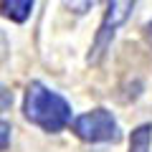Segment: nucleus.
<instances>
[{
	"label": "nucleus",
	"instance_id": "obj_1",
	"mask_svg": "<svg viewBox=\"0 0 152 152\" xmlns=\"http://www.w3.org/2000/svg\"><path fill=\"white\" fill-rule=\"evenodd\" d=\"M23 112L36 127L46 132H61L71 124V107L61 94L41 81H31L26 89Z\"/></svg>",
	"mask_w": 152,
	"mask_h": 152
},
{
	"label": "nucleus",
	"instance_id": "obj_2",
	"mask_svg": "<svg viewBox=\"0 0 152 152\" xmlns=\"http://www.w3.org/2000/svg\"><path fill=\"white\" fill-rule=\"evenodd\" d=\"M74 132L84 142H117L119 140L117 119L112 117V112H107L102 107L91 109V112L81 114V117H76Z\"/></svg>",
	"mask_w": 152,
	"mask_h": 152
},
{
	"label": "nucleus",
	"instance_id": "obj_3",
	"mask_svg": "<svg viewBox=\"0 0 152 152\" xmlns=\"http://www.w3.org/2000/svg\"><path fill=\"white\" fill-rule=\"evenodd\" d=\"M132 10H134V3H129V0L109 3L107 13H104V20H102V26H99V33H96V38H94V46H91V51H89V58H86L89 64H99V61L104 58L107 48L112 46V41H114L117 28L132 15Z\"/></svg>",
	"mask_w": 152,
	"mask_h": 152
},
{
	"label": "nucleus",
	"instance_id": "obj_4",
	"mask_svg": "<svg viewBox=\"0 0 152 152\" xmlns=\"http://www.w3.org/2000/svg\"><path fill=\"white\" fill-rule=\"evenodd\" d=\"M150 145H152V124L134 127L129 137V152H150Z\"/></svg>",
	"mask_w": 152,
	"mask_h": 152
},
{
	"label": "nucleus",
	"instance_id": "obj_5",
	"mask_svg": "<svg viewBox=\"0 0 152 152\" xmlns=\"http://www.w3.org/2000/svg\"><path fill=\"white\" fill-rule=\"evenodd\" d=\"M31 10H33L31 0H5V3H3L5 18H10V20H15V23H23L28 15H31Z\"/></svg>",
	"mask_w": 152,
	"mask_h": 152
},
{
	"label": "nucleus",
	"instance_id": "obj_6",
	"mask_svg": "<svg viewBox=\"0 0 152 152\" xmlns=\"http://www.w3.org/2000/svg\"><path fill=\"white\" fill-rule=\"evenodd\" d=\"M8 132H10V127H8V122H3V150L8 147Z\"/></svg>",
	"mask_w": 152,
	"mask_h": 152
},
{
	"label": "nucleus",
	"instance_id": "obj_7",
	"mask_svg": "<svg viewBox=\"0 0 152 152\" xmlns=\"http://www.w3.org/2000/svg\"><path fill=\"white\" fill-rule=\"evenodd\" d=\"M145 38L152 43V23H147V26H145Z\"/></svg>",
	"mask_w": 152,
	"mask_h": 152
}]
</instances>
